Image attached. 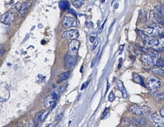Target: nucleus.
Here are the masks:
<instances>
[{"label":"nucleus","instance_id":"c85d7f7f","mask_svg":"<svg viewBox=\"0 0 164 127\" xmlns=\"http://www.w3.org/2000/svg\"><path fill=\"white\" fill-rule=\"evenodd\" d=\"M106 20H105L103 24L100 27V28L98 29V33H101L103 32V28H104V27H105V22H106Z\"/></svg>","mask_w":164,"mask_h":127},{"label":"nucleus","instance_id":"393cba45","mask_svg":"<svg viewBox=\"0 0 164 127\" xmlns=\"http://www.w3.org/2000/svg\"><path fill=\"white\" fill-rule=\"evenodd\" d=\"M100 38H97V39L95 40V41L94 42V44L92 45V50L95 49L97 48V46L98 45V43L100 42Z\"/></svg>","mask_w":164,"mask_h":127},{"label":"nucleus","instance_id":"423d86ee","mask_svg":"<svg viewBox=\"0 0 164 127\" xmlns=\"http://www.w3.org/2000/svg\"><path fill=\"white\" fill-rule=\"evenodd\" d=\"M145 30L146 32L153 36H158L164 32V28L159 25L149 26Z\"/></svg>","mask_w":164,"mask_h":127},{"label":"nucleus","instance_id":"5701e85b","mask_svg":"<svg viewBox=\"0 0 164 127\" xmlns=\"http://www.w3.org/2000/svg\"><path fill=\"white\" fill-rule=\"evenodd\" d=\"M154 97L157 99H160V100H164V92H159V93H156L154 95Z\"/></svg>","mask_w":164,"mask_h":127},{"label":"nucleus","instance_id":"473e14b6","mask_svg":"<svg viewBox=\"0 0 164 127\" xmlns=\"http://www.w3.org/2000/svg\"><path fill=\"white\" fill-rule=\"evenodd\" d=\"M88 83H89V82H86L83 84L81 90H83L84 88H85V87L87 86V84H88Z\"/></svg>","mask_w":164,"mask_h":127},{"label":"nucleus","instance_id":"7ed1b4c3","mask_svg":"<svg viewBox=\"0 0 164 127\" xmlns=\"http://www.w3.org/2000/svg\"><path fill=\"white\" fill-rule=\"evenodd\" d=\"M162 85V82L158 78L154 76H149L146 81V87L149 90L154 93L157 92L160 88Z\"/></svg>","mask_w":164,"mask_h":127},{"label":"nucleus","instance_id":"ea45409f","mask_svg":"<svg viewBox=\"0 0 164 127\" xmlns=\"http://www.w3.org/2000/svg\"><path fill=\"white\" fill-rule=\"evenodd\" d=\"M161 36H162V37L163 38H164V34H163L162 35H161Z\"/></svg>","mask_w":164,"mask_h":127},{"label":"nucleus","instance_id":"aec40b11","mask_svg":"<svg viewBox=\"0 0 164 127\" xmlns=\"http://www.w3.org/2000/svg\"><path fill=\"white\" fill-rule=\"evenodd\" d=\"M155 12L157 14L159 15H163L164 14V6L162 5L157 6L155 8Z\"/></svg>","mask_w":164,"mask_h":127},{"label":"nucleus","instance_id":"2eb2a0df","mask_svg":"<svg viewBox=\"0 0 164 127\" xmlns=\"http://www.w3.org/2000/svg\"><path fill=\"white\" fill-rule=\"evenodd\" d=\"M70 74V71H66L64 73L61 74H60L59 77L58 78V82H62L63 81H65L66 79H67L68 78H69V76Z\"/></svg>","mask_w":164,"mask_h":127},{"label":"nucleus","instance_id":"2f4dec72","mask_svg":"<svg viewBox=\"0 0 164 127\" xmlns=\"http://www.w3.org/2000/svg\"><path fill=\"white\" fill-rule=\"evenodd\" d=\"M160 114H161V116L164 118V107H163V108L161 109Z\"/></svg>","mask_w":164,"mask_h":127},{"label":"nucleus","instance_id":"20e7f679","mask_svg":"<svg viewBox=\"0 0 164 127\" xmlns=\"http://www.w3.org/2000/svg\"><path fill=\"white\" fill-rule=\"evenodd\" d=\"M149 119L155 127H164V118L157 113H153L148 116Z\"/></svg>","mask_w":164,"mask_h":127},{"label":"nucleus","instance_id":"7c9ffc66","mask_svg":"<svg viewBox=\"0 0 164 127\" xmlns=\"http://www.w3.org/2000/svg\"><path fill=\"white\" fill-rule=\"evenodd\" d=\"M63 117V113H61L59 114V115L57 116L56 117V119H55V121L57 122V121H59L61 119V118Z\"/></svg>","mask_w":164,"mask_h":127},{"label":"nucleus","instance_id":"ddd939ff","mask_svg":"<svg viewBox=\"0 0 164 127\" xmlns=\"http://www.w3.org/2000/svg\"><path fill=\"white\" fill-rule=\"evenodd\" d=\"M116 84H117V87L118 88L119 90H120V92L122 93V97L125 99L128 97V93L127 92L126 90L124 87L123 82L120 80H118L116 82Z\"/></svg>","mask_w":164,"mask_h":127},{"label":"nucleus","instance_id":"dca6fc26","mask_svg":"<svg viewBox=\"0 0 164 127\" xmlns=\"http://www.w3.org/2000/svg\"><path fill=\"white\" fill-rule=\"evenodd\" d=\"M132 122L136 125H146V121L145 120L140 118H133L132 119Z\"/></svg>","mask_w":164,"mask_h":127},{"label":"nucleus","instance_id":"9b49d317","mask_svg":"<svg viewBox=\"0 0 164 127\" xmlns=\"http://www.w3.org/2000/svg\"><path fill=\"white\" fill-rule=\"evenodd\" d=\"M80 42L77 40H73L69 44V51L68 53L72 55H77L79 48L80 47Z\"/></svg>","mask_w":164,"mask_h":127},{"label":"nucleus","instance_id":"4468645a","mask_svg":"<svg viewBox=\"0 0 164 127\" xmlns=\"http://www.w3.org/2000/svg\"><path fill=\"white\" fill-rule=\"evenodd\" d=\"M54 103V98L52 95H48L46 97L44 101V104L45 107L47 109L50 108V107L53 105Z\"/></svg>","mask_w":164,"mask_h":127},{"label":"nucleus","instance_id":"6e6552de","mask_svg":"<svg viewBox=\"0 0 164 127\" xmlns=\"http://www.w3.org/2000/svg\"><path fill=\"white\" fill-rule=\"evenodd\" d=\"M14 20V14L12 12H7L1 17V22L5 25H11Z\"/></svg>","mask_w":164,"mask_h":127},{"label":"nucleus","instance_id":"c756f323","mask_svg":"<svg viewBox=\"0 0 164 127\" xmlns=\"http://www.w3.org/2000/svg\"><path fill=\"white\" fill-rule=\"evenodd\" d=\"M48 111H46V112L44 113L42 115V118H41V119H42V122H43V121L45 120L46 117L47 115H48Z\"/></svg>","mask_w":164,"mask_h":127},{"label":"nucleus","instance_id":"9d476101","mask_svg":"<svg viewBox=\"0 0 164 127\" xmlns=\"http://www.w3.org/2000/svg\"><path fill=\"white\" fill-rule=\"evenodd\" d=\"M79 34L77 30H70L67 31H65L62 34V37L66 39L77 40L79 37Z\"/></svg>","mask_w":164,"mask_h":127},{"label":"nucleus","instance_id":"39448f33","mask_svg":"<svg viewBox=\"0 0 164 127\" xmlns=\"http://www.w3.org/2000/svg\"><path fill=\"white\" fill-rule=\"evenodd\" d=\"M146 42L148 45L154 48H161L164 47V38H156L147 37Z\"/></svg>","mask_w":164,"mask_h":127},{"label":"nucleus","instance_id":"f8f14e48","mask_svg":"<svg viewBox=\"0 0 164 127\" xmlns=\"http://www.w3.org/2000/svg\"><path fill=\"white\" fill-rule=\"evenodd\" d=\"M31 4L30 2H26L20 6V9H19V12L17 14V17L20 19L23 17L25 14L27 13L28 9L31 6Z\"/></svg>","mask_w":164,"mask_h":127},{"label":"nucleus","instance_id":"4c0bfd02","mask_svg":"<svg viewBox=\"0 0 164 127\" xmlns=\"http://www.w3.org/2000/svg\"><path fill=\"white\" fill-rule=\"evenodd\" d=\"M121 64H118V69H120V67H121Z\"/></svg>","mask_w":164,"mask_h":127},{"label":"nucleus","instance_id":"cd10ccee","mask_svg":"<svg viewBox=\"0 0 164 127\" xmlns=\"http://www.w3.org/2000/svg\"><path fill=\"white\" fill-rule=\"evenodd\" d=\"M66 88V85H64L61 86V87H60L59 89V90H58L59 93L60 94H62V93H63V92H65Z\"/></svg>","mask_w":164,"mask_h":127},{"label":"nucleus","instance_id":"f704fd0d","mask_svg":"<svg viewBox=\"0 0 164 127\" xmlns=\"http://www.w3.org/2000/svg\"><path fill=\"white\" fill-rule=\"evenodd\" d=\"M95 40V38L94 36H91L90 37V41L91 42H93Z\"/></svg>","mask_w":164,"mask_h":127},{"label":"nucleus","instance_id":"c9c22d12","mask_svg":"<svg viewBox=\"0 0 164 127\" xmlns=\"http://www.w3.org/2000/svg\"><path fill=\"white\" fill-rule=\"evenodd\" d=\"M4 52H5V50L4 49L1 50V56H2V55L3 54V53H4Z\"/></svg>","mask_w":164,"mask_h":127},{"label":"nucleus","instance_id":"b1692460","mask_svg":"<svg viewBox=\"0 0 164 127\" xmlns=\"http://www.w3.org/2000/svg\"><path fill=\"white\" fill-rule=\"evenodd\" d=\"M46 112L45 110H42L41 111L39 112L38 113L36 114V116H35V118H36V119L38 120V121H39L42 118V115L44 113Z\"/></svg>","mask_w":164,"mask_h":127},{"label":"nucleus","instance_id":"f3484780","mask_svg":"<svg viewBox=\"0 0 164 127\" xmlns=\"http://www.w3.org/2000/svg\"><path fill=\"white\" fill-rule=\"evenodd\" d=\"M133 80L136 83L140 84L142 85H144V82H143L142 78L138 74H133Z\"/></svg>","mask_w":164,"mask_h":127},{"label":"nucleus","instance_id":"72a5a7b5","mask_svg":"<svg viewBox=\"0 0 164 127\" xmlns=\"http://www.w3.org/2000/svg\"><path fill=\"white\" fill-rule=\"evenodd\" d=\"M52 96H53V98H54V99H57L58 98L57 95L56 93H55V92H53V93H52Z\"/></svg>","mask_w":164,"mask_h":127},{"label":"nucleus","instance_id":"6ab92c4d","mask_svg":"<svg viewBox=\"0 0 164 127\" xmlns=\"http://www.w3.org/2000/svg\"><path fill=\"white\" fill-rule=\"evenodd\" d=\"M85 0H72V3L77 8H80L84 3Z\"/></svg>","mask_w":164,"mask_h":127},{"label":"nucleus","instance_id":"58836bf2","mask_svg":"<svg viewBox=\"0 0 164 127\" xmlns=\"http://www.w3.org/2000/svg\"><path fill=\"white\" fill-rule=\"evenodd\" d=\"M161 23H162L163 25H164V21H161Z\"/></svg>","mask_w":164,"mask_h":127},{"label":"nucleus","instance_id":"bb28decb","mask_svg":"<svg viewBox=\"0 0 164 127\" xmlns=\"http://www.w3.org/2000/svg\"><path fill=\"white\" fill-rule=\"evenodd\" d=\"M35 125V122L33 120H30L26 124L27 127H33Z\"/></svg>","mask_w":164,"mask_h":127},{"label":"nucleus","instance_id":"e433bc0d","mask_svg":"<svg viewBox=\"0 0 164 127\" xmlns=\"http://www.w3.org/2000/svg\"><path fill=\"white\" fill-rule=\"evenodd\" d=\"M126 127H139V126H137V125H129L128 126Z\"/></svg>","mask_w":164,"mask_h":127},{"label":"nucleus","instance_id":"f03ea898","mask_svg":"<svg viewBox=\"0 0 164 127\" xmlns=\"http://www.w3.org/2000/svg\"><path fill=\"white\" fill-rule=\"evenodd\" d=\"M159 53L155 51L150 52L148 54H144L141 57V61L146 65L150 66L156 65L157 62L160 58Z\"/></svg>","mask_w":164,"mask_h":127},{"label":"nucleus","instance_id":"a211bd4d","mask_svg":"<svg viewBox=\"0 0 164 127\" xmlns=\"http://www.w3.org/2000/svg\"><path fill=\"white\" fill-rule=\"evenodd\" d=\"M59 6V8L60 9L64 11V10L68 9L69 8V4L68 1H61V2H60Z\"/></svg>","mask_w":164,"mask_h":127},{"label":"nucleus","instance_id":"0eeeda50","mask_svg":"<svg viewBox=\"0 0 164 127\" xmlns=\"http://www.w3.org/2000/svg\"><path fill=\"white\" fill-rule=\"evenodd\" d=\"M78 60V56L77 55L70 54L68 53L66 55L64 61H65V67L66 69H70L71 67H73L76 64L77 61Z\"/></svg>","mask_w":164,"mask_h":127},{"label":"nucleus","instance_id":"a878e982","mask_svg":"<svg viewBox=\"0 0 164 127\" xmlns=\"http://www.w3.org/2000/svg\"><path fill=\"white\" fill-rule=\"evenodd\" d=\"M114 99H115V95L114 93H113V92H111L108 95V100L111 102H113V101H114Z\"/></svg>","mask_w":164,"mask_h":127},{"label":"nucleus","instance_id":"f257e3e1","mask_svg":"<svg viewBox=\"0 0 164 127\" xmlns=\"http://www.w3.org/2000/svg\"><path fill=\"white\" fill-rule=\"evenodd\" d=\"M130 111L134 115L139 117L149 116L151 112L150 107L137 104L132 106L130 108Z\"/></svg>","mask_w":164,"mask_h":127},{"label":"nucleus","instance_id":"1a4fd4ad","mask_svg":"<svg viewBox=\"0 0 164 127\" xmlns=\"http://www.w3.org/2000/svg\"><path fill=\"white\" fill-rule=\"evenodd\" d=\"M62 25L65 29H69L72 27H77V23L76 19L71 17H65L63 19Z\"/></svg>","mask_w":164,"mask_h":127},{"label":"nucleus","instance_id":"4be33fe9","mask_svg":"<svg viewBox=\"0 0 164 127\" xmlns=\"http://www.w3.org/2000/svg\"><path fill=\"white\" fill-rule=\"evenodd\" d=\"M156 65L157 67H164V59L163 58H160L157 62Z\"/></svg>","mask_w":164,"mask_h":127},{"label":"nucleus","instance_id":"412c9836","mask_svg":"<svg viewBox=\"0 0 164 127\" xmlns=\"http://www.w3.org/2000/svg\"><path fill=\"white\" fill-rule=\"evenodd\" d=\"M152 72L153 74L158 75V76H164V71L162 70L161 69H154L152 70Z\"/></svg>","mask_w":164,"mask_h":127}]
</instances>
